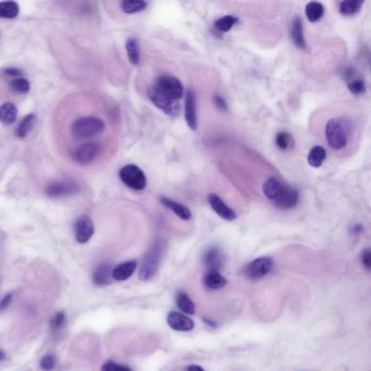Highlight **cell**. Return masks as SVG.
<instances>
[{
	"label": "cell",
	"mask_w": 371,
	"mask_h": 371,
	"mask_svg": "<svg viewBox=\"0 0 371 371\" xmlns=\"http://www.w3.org/2000/svg\"><path fill=\"white\" fill-rule=\"evenodd\" d=\"M262 192L274 206L283 209V210L296 207L300 200V194L297 190L287 187L276 177H270L263 183Z\"/></svg>",
	"instance_id": "6da1fadb"
},
{
	"label": "cell",
	"mask_w": 371,
	"mask_h": 371,
	"mask_svg": "<svg viewBox=\"0 0 371 371\" xmlns=\"http://www.w3.org/2000/svg\"><path fill=\"white\" fill-rule=\"evenodd\" d=\"M165 249V242L158 241L151 246L147 254L144 256L139 272V278L142 281H148L155 277V274L160 267L161 260H163Z\"/></svg>",
	"instance_id": "7a4b0ae2"
},
{
	"label": "cell",
	"mask_w": 371,
	"mask_h": 371,
	"mask_svg": "<svg viewBox=\"0 0 371 371\" xmlns=\"http://www.w3.org/2000/svg\"><path fill=\"white\" fill-rule=\"evenodd\" d=\"M326 139L329 146L334 150H341L349 143L350 128L341 119H331L326 124Z\"/></svg>",
	"instance_id": "3957f363"
},
{
	"label": "cell",
	"mask_w": 371,
	"mask_h": 371,
	"mask_svg": "<svg viewBox=\"0 0 371 371\" xmlns=\"http://www.w3.org/2000/svg\"><path fill=\"white\" fill-rule=\"evenodd\" d=\"M104 127H106V124L101 119L95 117H83L77 119L72 124L71 131L76 139L83 140L101 134L104 131Z\"/></svg>",
	"instance_id": "277c9868"
},
{
	"label": "cell",
	"mask_w": 371,
	"mask_h": 371,
	"mask_svg": "<svg viewBox=\"0 0 371 371\" xmlns=\"http://www.w3.org/2000/svg\"><path fill=\"white\" fill-rule=\"evenodd\" d=\"M119 176L126 187L134 191H143L146 188L147 179L141 168L136 165H126L121 168Z\"/></svg>",
	"instance_id": "5b68a950"
},
{
	"label": "cell",
	"mask_w": 371,
	"mask_h": 371,
	"mask_svg": "<svg viewBox=\"0 0 371 371\" xmlns=\"http://www.w3.org/2000/svg\"><path fill=\"white\" fill-rule=\"evenodd\" d=\"M152 87L175 101H179L184 94V87L181 81L172 75L159 76Z\"/></svg>",
	"instance_id": "8992f818"
},
{
	"label": "cell",
	"mask_w": 371,
	"mask_h": 371,
	"mask_svg": "<svg viewBox=\"0 0 371 371\" xmlns=\"http://www.w3.org/2000/svg\"><path fill=\"white\" fill-rule=\"evenodd\" d=\"M273 259L271 257H259L254 259L251 263L246 266L244 270L245 276L249 280H258L267 276L273 269Z\"/></svg>",
	"instance_id": "52a82bcc"
},
{
	"label": "cell",
	"mask_w": 371,
	"mask_h": 371,
	"mask_svg": "<svg viewBox=\"0 0 371 371\" xmlns=\"http://www.w3.org/2000/svg\"><path fill=\"white\" fill-rule=\"evenodd\" d=\"M148 97L151 100V102L154 103L159 110L163 111L164 114L170 116V117H175V116H177V114H179L180 106H179V103H177V101L167 97L166 95L161 94L152 86L148 91Z\"/></svg>",
	"instance_id": "ba28073f"
},
{
	"label": "cell",
	"mask_w": 371,
	"mask_h": 371,
	"mask_svg": "<svg viewBox=\"0 0 371 371\" xmlns=\"http://www.w3.org/2000/svg\"><path fill=\"white\" fill-rule=\"evenodd\" d=\"M78 185L71 181H59L50 183L45 190L46 195L51 198L70 196L78 193Z\"/></svg>",
	"instance_id": "9c48e42d"
},
{
	"label": "cell",
	"mask_w": 371,
	"mask_h": 371,
	"mask_svg": "<svg viewBox=\"0 0 371 371\" xmlns=\"http://www.w3.org/2000/svg\"><path fill=\"white\" fill-rule=\"evenodd\" d=\"M95 232L94 222L90 217H80L74 223V234L80 244H85L92 238Z\"/></svg>",
	"instance_id": "30bf717a"
},
{
	"label": "cell",
	"mask_w": 371,
	"mask_h": 371,
	"mask_svg": "<svg viewBox=\"0 0 371 371\" xmlns=\"http://www.w3.org/2000/svg\"><path fill=\"white\" fill-rule=\"evenodd\" d=\"M99 145L94 142H88L78 146L73 152V159L80 165H88L97 157Z\"/></svg>",
	"instance_id": "8fae6325"
},
{
	"label": "cell",
	"mask_w": 371,
	"mask_h": 371,
	"mask_svg": "<svg viewBox=\"0 0 371 371\" xmlns=\"http://www.w3.org/2000/svg\"><path fill=\"white\" fill-rule=\"evenodd\" d=\"M168 325L175 331L189 332L194 329V321L180 311H171L168 314Z\"/></svg>",
	"instance_id": "7c38bea8"
},
{
	"label": "cell",
	"mask_w": 371,
	"mask_h": 371,
	"mask_svg": "<svg viewBox=\"0 0 371 371\" xmlns=\"http://www.w3.org/2000/svg\"><path fill=\"white\" fill-rule=\"evenodd\" d=\"M185 120L191 130L195 131L197 128V116H196V97L193 90H188L185 95Z\"/></svg>",
	"instance_id": "4fadbf2b"
},
{
	"label": "cell",
	"mask_w": 371,
	"mask_h": 371,
	"mask_svg": "<svg viewBox=\"0 0 371 371\" xmlns=\"http://www.w3.org/2000/svg\"><path fill=\"white\" fill-rule=\"evenodd\" d=\"M223 259L222 251L217 246L209 247L203 256V262L208 271H219L223 266Z\"/></svg>",
	"instance_id": "5bb4252c"
},
{
	"label": "cell",
	"mask_w": 371,
	"mask_h": 371,
	"mask_svg": "<svg viewBox=\"0 0 371 371\" xmlns=\"http://www.w3.org/2000/svg\"><path fill=\"white\" fill-rule=\"evenodd\" d=\"M208 201L210 204L213 210L221 217L222 219L227 220V221H233L236 219V214L235 211L231 209L224 201L216 194H210L208 196Z\"/></svg>",
	"instance_id": "9a60e30c"
},
{
	"label": "cell",
	"mask_w": 371,
	"mask_h": 371,
	"mask_svg": "<svg viewBox=\"0 0 371 371\" xmlns=\"http://www.w3.org/2000/svg\"><path fill=\"white\" fill-rule=\"evenodd\" d=\"M203 282L205 287L210 291L220 289L228 284V280L219 271H207L204 274Z\"/></svg>",
	"instance_id": "2e32d148"
},
{
	"label": "cell",
	"mask_w": 371,
	"mask_h": 371,
	"mask_svg": "<svg viewBox=\"0 0 371 371\" xmlns=\"http://www.w3.org/2000/svg\"><path fill=\"white\" fill-rule=\"evenodd\" d=\"M160 201H161V204H164V206H166L168 209H170L171 211H173L177 217L180 218V219L185 220V221L191 220L192 213L187 206H184L180 203H177V201L168 198V197H160Z\"/></svg>",
	"instance_id": "e0dca14e"
},
{
	"label": "cell",
	"mask_w": 371,
	"mask_h": 371,
	"mask_svg": "<svg viewBox=\"0 0 371 371\" xmlns=\"http://www.w3.org/2000/svg\"><path fill=\"white\" fill-rule=\"evenodd\" d=\"M137 267L136 260H128L123 263L118 264L115 269H112L111 276L117 281H125L130 278Z\"/></svg>",
	"instance_id": "ac0fdd59"
},
{
	"label": "cell",
	"mask_w": 371,
	"mask_h": 371,
	"mask_svg": "<svg viewBox=\"0 0 371 371\" xmlns=\"http://www.w3.org/2000/svg\"><path fill=\"white\" fill-rule=\"evenodd\" d=\"M111 266L109 263H101L95 269L93 273V282L97 286H104L110 284L111 282Z\"/></svg>",
	"instance_id": "d6986e66"
},
{
	"label": "cell",
	"mask_w": 371,
	"mask_h": 371,
	"mask_svg": "<svg viewBox=\"0 0 371 371\" xmlns=\"http://www.w3.org/2000/svg\"><path fill=\"white\" fill-rule=\"evenodd\" d=\"M291 38L293 40L294 45L300 48V49H305L306 48V40L304 36V29H303V21L300 17H295L292 21L291 25Z\"/></svg>",
	"instance_id": "ffe728a7"
},
{
	"label": "cell",
	"mask_w": 371,
	"mask_h": 371,
	"mask_svg": "<svg viewBox=\"0 0 371 371\" xmlns=\"http://www.w3.org/2000/svg\"><path fill=\"white\" fill-rule=\"evenodd\" d=\"M18 118V109L12 102H6L0 107V122L5 125L13 124Z\"/></svg>",
	"instance_id": "44dd1931"
},
{
	"label": "cell",
	"mask_w": 371,
	"mask_h": 371,
	"mask_svg": "<svg viewBox=\"0 0 371 371\" xmlns=\"http://www.w3.org/2000/svg\"><path fill=\"white\" fill-rule=\"evenodd\" d=\"M175 304L177 308L181 310L184 314H193L195 313V304L193 303L192 298L182 291L177 292L175 296Z\"/></svg>",
	"instance_id": "7402d4cb"
},
{
	"label": "cell",
	"mask_w": 371,
	"mask_h": 371,
	"mask_svg": "<svg viewBox=\"0 0 371 371\" xmlns=\"http://www.w3.org/2000/svg\"><path fill=\"white\" fill-rule=\"evenodd\" d=\"M125 47H126L128 60H130V62L133 64V66H137L141 60V48H140L139 40H137L135 37L127 38L126 43H125Z\"/></svg>",
	"instance_id": "603a6c76"
},
{
	"label": "cell",
	"mask_w": 371,
	"mask_h": 371,
	"mask_svg": "<svg viewBox=\"0 0 371 371\" xmlns=\"http://www.w3.org/2000/svg\"><path fill=\"white\" fill-rule=\"evenodd\" d=\"M305 14L306 18L308 19L309 22L314 23L319 21L325 14V7L321 3L311 2L306 5L305 8Z\"/></svg>",
	"instance_id": "cb8c5ba5"
},
{
	"label": "cell",
	"mask_w": 371,
	"mask_h": 371,
	"mask_svg": "<svg viewBox=\"0 0 371 371\" xmlns=\"http://www.w3.org/2000/svg\"><path fill=\"white\" fill-rule=\"evenodd\" d=\"M327 157V151L322 146H313L307 157L308 165L312 168H319L324 164Z\"/></svg>",
	"instance_id": "d4e9b609"
},
{
	"label": "cell",
	"mask_w": 371,
	"mask_h": 371,
	"mask_svg": "<svg viewBox=\"0 0 371 371\" xmlns=\"http://www.w3.org/2000/svg\"><path fill=\"white\" fill-rule=\"evenodd\" d=\"M20 11L19 5L14 2L0 3V19H15Z\"/></svg>",
	"instance_id": "484cf974"
},
{
	"label": "cell",
	"mask_w": 371,
	"mask_h": 371,
	"mask_svg": "<svg viewBox=\"0 0 371 371\" xmlns=\"http://www.w3.org/2000/svg\"><path fill=\"white\" fill-rule=\"evenodd\" d=\"M147 6L148 4L146 2H143V0H124V2L121 3V9L124 13L133 14L144 11Z\"/></svg>",
	"instance_id": "4316f807"
},
{
	"label": "cell",
	"mask_w": 371,
	"mask_h": 371,
	"mask_svg": "<svg viewBox=\"0 0 371 371\" xmlns=\"http://www.w3.org/2000/svg\"><path fill=\"white\" fill-rule=\"evenodd\" d=\"M362 5H364V2H361V0H349V2H342L340 3V7H338V11H340L342 15L350 17V15L356 14L360 10Z\"/></svg>",
	"instance_id": "83f0119b"
},
{
	"label": "cell",
	"mask_w": 371,
	"mask_h": 371,
	"mask_svg": "<svg viewBox=\"0 0 371 371\" xmlns=\"http://www.w3.org/2000/svg\"><path fill=\"white\" fill-rule=\"evenodd\" d=\"M237 23H238V19L236 17H234V15H224V17L218 19L215 22V28L218 31L225 33V32H229L230 30L234 28Z\"/></svg>",
	"instance_id": "f1b7e54d"
},
{
	"label": "cell",
	"mask_w": 371,
	"mask_h": 371,
	"mask_svg": "<svg viewBox=\"0 0 371 371\" xmlns=\"http://www.w3.org/2000/svg\"><path fill=\"white\" fill-rule=\"evenodd\" d=\"M35 121H36L35 115L26 116L25 118H24L21 121V123L19 124L15 134H17V136L20 137V139H24V137H25L30 133V131L32 130V128H33V126L35 124Z\"/></svg>",
	"instance_id": "f546056e"
},
{
	"label": "cell",
	"mask_w": 371,
	"mask_h": 371,
	"mask_svg": "<svg viewBox=\"0 0 371 371\" xmlns=\"http://www.w3.org/2000/svg\"><path fill=\"white\" fill-rule=\"evenodd\" d=\"M30 82L24 77L13 78L11 81V90L19 94H26L30 91Z\"/></svg>",
	"instance_id": "4dcf8cb0"
},
{
	"label": "cell",
	"mask_w": 371,
	"mask_h": 371,
	"mask_svg": "<svg viewBox=\"0 0 371 371\" xmlns=\"http://www.w3.org/2000/svg\"><path fill=\"white\" fill-rule=\"evenodd\" d=\"M348 87L351 91V93H353L355 95H360L366 92V84L364 82V80H361L356 76H354L353 78H351L349 81Z\"/></svg>",
	"instance_id": "1f68e13d"
},
{
	"label": "cell",
	"mask_w": 371,
	"mask_h": 371,
	"mask_svg": "<svg viewBox=\"0 0 371 371\" xmlns=\"http://www.w3.org/2000/svg\"><path fill=\"white\" fill-rule=\"evenodd\" d=\"M276 144H277V146L280 149L286 150V149H288L289 147L292 146L293 139H292V136L289 135L288 133H286V132H280L276 136Z\"/></svg>",
	"instance_id": "d6a6232c"
},
{
	"label": "cell",
	"mask_w": 371,
	"mask_h": 371,
	"mask_svg": "<svg viewBox=\"0 0 371 371\" xmlns=\"http://www.w3.org/2000/svg\"><path fill=\"white\" fill-rule=\"evenodd\" d=\"M64 325H66V312L64 311H57L50 318L49 326L54 331L61 330L64 327Z\"/></svg>",
	"instance_id": "836d02e7"
},
{
	"label": "cell",
	"mask_w": 371,
	"mask_h": 371,
	"mask_svg": "<svg viewBox=\"0 0 371 371\" xmlns=\"http://www.w3.org/2000/svg\"><path fill=\"white\" fill-rule=\"evenodd\" d=\"M100 371H132V369L124 365H120L118 362L109 360L101 366Z\"/></svg>",
	"instance_id": "e575fe53"
},
{
	"label": "cell",
	"mask_w": 371,
	"mask_h": 371,
	"mask_svg": "<svg viewBox=\"0 0 371 371\" xmlns=\"http://www.w3.org/2000/svg\"><path fill=\"white\" fill-rule=\"evenodd\" d=\"M40 368H42L44 371H51L55 366H56V360L52 355H45V356L40 359Z\"/></svg>",
	"instance_id": "d590c367"
},
{
	"label": "cell",
	"mask_w": 371,
	"mask_h": 371,
	"mask_svg": "<svg viewBox=\"0 0 371 371\" xmlns=\"http://www.w3.org/2000/svg\"><path fill=\"white\" fill-rule=\"evenodd\" d=\"M361 262L367 270L371 269V252L370 249L367 248L361 253Z\"/></svg>",
	"instance_id": "8d00e7d4"
},
{
	"label": "cell",
	"mask_w": 371,
	"mask_h": 371,
	"mask_svg": "<svg viewBox=\"0 0 371 371\" xmlns=\"http://www.w3.org/2000/svg\"><path fill=\"white\" fill-rule=\"evenodd\" d=\"M214 102H215L216 106H217L218 108H219V109H221V110H223V111H227V110H228V103H227V101H225V100L221 97V96H219V95H215V97H214Z\"/></svg>",
	"instance_id": "74e56055"
},
{
	"label": "cell",
	"mask_w": 371,
	"mask_h": 371,
	"mask_svg": "<svg viewBox=\"0 0 371 371\" xmlns=\"http://www.w3.org/2000/svg\"><path fill=\"white\" fill-rule=\"evenodd\" d=\"M5 73L13 78H18V77H22V71L18 68H8L5 69Z\"/></svg>",
	"instance_id": "f35d334b"
},
{
	"label": "cell",
	"mask_w": 371,
	"mask_h": 371,
	"mask_svg": "<svg viewBox=\"0 0 371 371\" xmlns=\"http://www.w3.org/2000/svg\"><path fill=\"white\" fill-rule=\"evenodd\" d=\"M11 300H12V294L11 293H8L4 296V298L2 301H0V310H4L6 309L8 306L10 305L11 303Z\"/></svg>",
	"instance_id": "ab89813d"
},
{
	"label": "cell",
	"mask_w": 371,
	"mask_h": 371,
	"mask_svg": "<svg viewBox=\"0 0 371 371\" xmlns=\"http://www.w3.org/2000/svg\"><path fill=\"white\" fill-rule=\"evenodd\" d=\"M185 371H205V370L203 367H200L198 365H191L185 369Z\"/></svg>",
	"instance_id": "60d3db41"
},
{
	"label": "cell",
	"mask_w": 371,
	"mask_h": 371,
	"mask_svg": "<svg viewBox=\"0 0 371 371\" xmlns=\"http://www.w3.org/2000/svg\"><path fill=\"white\" fill-rule=\"evenodd\" d=\"M204 321H205V324H207L208 326H210L213 328H216V326H217L216 322L214 320H211V319H209V318H205Z\"/></svg>",
	"instance_id": "b9f144b4"
},
{
	"label": "cell",
	"mask_w": 371,
	"mask_h": 371,
	"mask_svg": "<svg viewBox=\"0 0 371 371\" xmlns=\"http://www.w3.org/2000/svg\"><path fill=\"white\" fill-rule=\"evenodd\" d=\"M353 230H355L354 232L355 233H358V232H360V231H362V227H361V225H355V227L353 228Z\"/></svg>",
	"instance_id": "7bdbcfd3"
},
{
	"label": "cell",
	"mask_w": 371,
	"mask_h": 371,
	"mask_svg": "<svg viewBox=\"0 0 371 371\" xmlns=\"http://www.w3.org/2000/svg\"><path fill=\"white\" fill-rule=\"evenodd\" d=\"M5 359H6V353L3 350H0V361H4Z\"/></svg>",
	"instance_id": "ee69618b"
}]
</instances>
